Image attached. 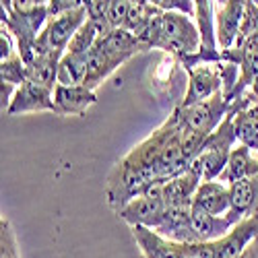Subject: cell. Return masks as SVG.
I'll return each mask as SVG.
<instances>
[{"instance_id":"obj_29","label":"cell","mask_w":258,"mask_h":258,"mask_svg":"<svg viewBox=\"0 0 258 258\" xmlns=\"http://www.w3.org/2000/svg\"><path fill=\"white\" fill-rule=\"evenodd\" d=\"M159 11H178L188 17H195V0H149Z\"/></svg>"},{"instance_id":"obj_21","label":"cell","mask_w":258,"mask_h":258,"mask_svg":"<svg viewBox=\"0 0 258 258\" xmlns=\"http://www.w3.org/2000/svg\"><path fill=\"white\" fill-rule=\"evenodd\" d=\"M229 197H231V209L240 213L242 217L258 215V176L229 184Z\"/></svg>"},{"instance_id":"obj_25","label":"cell","mask_w":258,"mask_h":258,"mask_svg":"<svg viewBox=\"0 0 258 258\" xmlns=\"http://www.w3.org/2000/svg\"><path fill=\"white\" fill-rule=\"evenodd\" d=\"M99 44H103L105 48H110L114 52H120V54H126V56H137L141 52H149L147 46L143 44V39L133 33L131 29H124V27H114L110 29L105 37H101Z\"/></svg>"},{"instance_id":"obj_32","label":"cell","mask_w":258,"mask_h":258,"mask_svg":"<svg viewBox=\"0 0 258 258\" xmlns=\"http://www.w3.org/2000/svg\"><path fill=\"white\" fill-rule=\"evenodd\" d=\"M11 5L15 11H31V9H37V7H44L48 5L46 0H11Z\"/></svg>"},{"instance_id":"obj_10","label":"cell","mask_w":258,"mask_h":258,"mask_svg":"<svg viewBox=\"0 0 258 258\" xmlns=\"http://www.w3.org/2000/svg\"><path fill=\"white\" fill-rule=\"evenodd\" d=\"M97 93L87 85H62L54 87V114L58 116H85L95 105Z\"/></svg>"},{"instance_id":"obj_17","label":"cell","mask_w":258,"mask_h":258,"mask_svg":"<svg viewBox=\"0 0 258 258\" xmlns=\"http://www.w3.org/2000/svg\"><path fill=\"white\" fill-rule=\"evenodd\" d=\"M192 207L203 209L211 215H225L231 211V197L229 186L221 180H205L199 184L195 197H192Z\"/></svg>"},{"instance_id":"obj_30","label":"cell","mask_w":258,"mask_h":258,"mask_svg":"<svg viewBox=\"0 0 258 258\" xmlns=\"http://www.w3.org/2000/svg\"><path fill=\"white\" fill-rule=\"evenodd\" d=\"M91 0H48V11L50 17H56L60 13H69L75 9H87Z\"/></svg>"},{"instance_id":"obj_33","label":"cell","mask_w":258,"mask_h":258,"mask_svg":"<svg viewBox=\"0 0 258 258\" xmlns=\"http://www.w3.org/2000/svg\"><path fill=\"white\" fill-rule=\"evenodd\" d=\"M242 258H258V240L248 248V252H246Z\"/></svg>"},{"instance_id":"obj_24","label":"cell","mask_w":258,"mask_h":258,"mask_svg":"<svg viewBox=\"0 0 258 258\" xmlns=\"http://www.w3.org/2000/svg\"><path fill=\"white\" fill-rule=\"evenodd\" d=\"M233 128L238 143L250 147L254 153H258V103L240 110L233 116Z\"/></svg>"},{"instance_id":"obj_34","label":"cell","mask_w":258,"mask_h":258,"mask_svg":"<svg viewBox=\"0 0 258 258\" xmlns=\"http://www.w3.org/2000/svg\"><path fill=\"white\" fill-rule=\"evenodd\" d=\"M131 3H133V5H151L149 0H131Z\"/></svg>"},{"instance_id":"obj_35","label":"cell","mask_w":258,"mask_h":258,"mask_svg":"<svg viewBox=\"0 0 258 258\" xmlns=\"http://www.w3.org/2000/svg\"><path fill=\"white\" fill-rule=\"evenodd\" d=\"M246 3H252V5H256V7H258V0H246Z\"/></svg>"},{"instance_id":"obj_13","label":"cell","mask_w":258,"mask_h":258,"mask_svg":"<svg viewBox=\"0 0 258 258\" xmlns=\"http://www.w3.org/2000/svg\"><path fill=\"white\" fill-rule=\"evenodd\" d=\"M244 217L233 209L225 215H211L203 209L192 207V231L197 242H217Z\"/></svg>"},{"instance_id":"obj_3","label":"cell","mask_w":258,"mask_h":258,"mask_svg":"<svg viewBox=\"0 0 258 258\" xmlns=\"http://www.w3.org/2000/svg\"><path fill=\"white\" fill-rule=\"evenodd\" d=\"M50 19L48 5L37 7L31 11H15V9H3V27H7L15 41L17 50L25 64H29L35 58V44L41 29L46 27Z\"/></svg>"},{"instance_id":"obj_22","label":"cell","mask_w":258,"mask_h":258,"mask_svg":"<svg viewBox=\"0 0 258 258\" xmlns=\"http://www.w3.org/2000/svg\"><path fill=\"white\" fill-rule=\"evenodd\" d=\"M89 71V52H64L58 64V83L85 85Z\"/></svg>"},{"instance_id":"obj_20","label":"cell","mask_w":258,"mask_h":258,"mask_svg":"<svg viewBox=\"0 0 258 258\" xmlns=\"http://www.w3.org/2000/svg\"><path fill=\"white\" fill-rule=\"evenodd\" d=\"M195 21L201 33V50L221 52L217 44V13L213 0H195Z\"/></svg>"},{"instance_id":"obj_11","label":"cell","mask_w":258,"mask_h":258,"mask_svg":"<svg viewBox=\"0 0 258 258\" xmlns=\"http://www.w3.org/2000/svg\"><path fill=\"white\" fill-rule=\"evenodd\" d=\"M258 240V215L244 217L221 240H217V258H242Z\"/></svg>"},{"instance_id":"obj_31","label":"cell","mask_w":258,"mask_h":258,"mask_svg":"<svg viewBox=\"0 0 258 258\" xmlns=\"http://www.w3.org/2000/svg\"><path fill=\"white\" fill-rule=\"evenodd\" d=\"M112 0H91L87 5V17L89 19H105L107 21V13H110Z\"/></svg>"},{"instance_id":"obj_2","label":"cell","mask_w":258,"mask_h":258,"mask_svg":"<svg viewBox=\"0 0 258 258\" xmlns=\"http://www.w3.org/2000/svg\"><path fill=\"white\" fill-rule=\"evenodd\" d=\"M233 116H235L233 112H227L225 120L205 139L199 155L190 163V169L197 171L203 182L219 180L221 171L225 169V163L229 159V153L238 145V137H235V128H233Z\"/></svg>"},{"instance_id":"obj_1","label":"cell","mask_w":258,"mask_h":258,"mask_svg":"<svg viewBox=\"0 0 258 258\" xmlns=\"http://www.w3.org/2000/svg\"><path fill=\"white\" fill-rule=\"evenodd\" d=\"M139 37L143 39L147 50H163L176 60L201 50V33L197 21L178 11H161Z\"/></svg>"},{"instance_id":"obj_23","label":"cell","mask_w":258,"mask_h":258,"mask_svg":"<svg viewBox=\"0 0 258 258\" xmlns=\"http://www.w3.org/2000/svg\"><path fill=\"white\" fill-rule=\"evenodd\" d=\"M60 58H62L60 54H35V58L27 64V81L54 89L58 85Z\"/></svg>"},{"instance_id":"obj_15","label":"cell","mask_w":258,"mask_h":258,"mask_svg":"<svg viewBox=\"0 0 258 258\" xmlns=\"http://www.w3.org/2000/svg\"><path fill=\"white\" fill-rule=\"evenodd\" d=\"M131 60V56L114 52L110 48H105L103 44H97L91 52H89V71H87V79H85V85L89 89H95L99 85L110 77L114 71H118L124 62Z\"/></svg>"},{"instance_id":"obj_26","label":"cell","mask_w":258,"mask_h":258,"mask_svg":"<svg viewBox=\"0 0 258 258\" xmlns=\"http://www.w3.org/2000/svg\"><path fill=\"white\" fill-rule=\"evenodd\" d=\"M0 79L5 85H13V87H19L21 83L27 81V64L19 52L7 60H0Z\"/></svg>"},{"instance_id":"obj_12","label":"cell","mask_w":258,"mask_h":258,"mask_svg":"<svg viewBox=\"0 0 258 258\" xmlns=\"http://www.w3.org/2000/svg\"><path fill=\"white\" fill-rule=\"evenodd\" d=\"M131 229L143 258H188L184 244L165 238V235L157 233L153 227L135 225Z\"/></svg>"},{"instance_id":"obj_6","label":"cell","mask_w":258,"mask_h":258,"mask_svg":"<svg viewBox=\"0 0 258 258\" xmlns=\"http://www.w3.org/2000/svg\"><path fill=\"white\" fill-rule=\"evenodd\" d=\"M87 21V9H75L69 13H60L56 17H50L46 27L41 29L37 44H35V54H60L69 50L71 39L79 31V27Z\"/></svg>"},{"instance_id":"obj_36","label":"cell","mask_w":258,"mask_h":258,"mask_svg":"<svg viewBox=\"0 0 258 258\" xmlns=\"http://www.w3.org/2000/svg\"><path fill=\"white\" fill-rule=\"evenodd\" d=\"M46 3H48V0H46Z\"/></svg>"},{"instance_id":"obj_4","label":"cell","mask_w":258,"mask_h":258,"mask_svg":"<svg viewBox=\"0 0 258 258\" xmlns=\"http://www.w3.org/2000/svg\"><path fill=\"white\" fill-rule=\"evenodd\" d=\"M231 107V99L225 97V93H217L205 101H199V103H192V105H176V112L180 116V122L182 126L186 128L188 133L192 135H199V137H209L215 128H217L227 112Z\"/></svg>"},{"instance_id":"obj_28","label":"cell","mask_w":258,"mask_h":258,"mask_svg":"<svg viewBox=\"0 0 258 258\" xmlns=\"http://www.w3.org/2000/svg\"><path fill=\"white\" fill-rule=\"evenodd\" d=\"M131 7H133L131 0H112L110 13H107V23L112 25V29L126 25V19H128V13H131Z\"/></svg>"},{"instance_id":"obj_7","label":"cell","mask_w":258,"mask_h":258,"mask_svg":"<svg viewBox=\"0 0 258 258\" xmlns=\"http://www.w3.org/2000/svg\"><path fill=\"white\" fill-rule=\"evenodd\" d=\"M165 209H167V205L163 199V182H155L149 186L141 197L126 203L116 215L131 227L145 225V227L155 229L163 219Z\"/></svg>"},{"instance_id":"obj_37","label":"cell","mask_w":258,"mask_h":258,"mask_svg":"<svg viewBox=\"0 0 258 258\" xmlns=\"http://www.w3.org/2000/svg\"><path fill=\"white\" fill-rule=\"evenodd\" d=\"M256 176H258V174H256Z\"/></svg>"},{"instance_id":"obj_27","label":"cell","mask_w":258,"mask_h":258,"mask_svg":"<svg viewBox=\"0 0 258 258\" xmlns=\"http://www.w3.org/2000/svg\"><path fill=\"white\" fill-rule=\"evenodd\" d=\"M0 258H21L15 229L7 217L0 219Z\"/></svg>"},{"instance_id":"obj_16","label":"cell","mask_w":258,"mask_h":258,"mask_svg":"<svg viewBox=\"0 0 258 258\" xmlns=\"http://www.w3.org/2000/svg\"><path fill=\"white\" fill-rule=\"evenodd\" d=\"M246 9V0H227L225 5L217 7V44L219 50H229L235 46V39L240 33L242 17Z\"/></svg>"},{"instance_id":"obj_9","label":"cell","mask_w":258,"mask_h":258,"mask_svg":"<svg viewBox=\"0 0 258 258\" xmlns=\"http://www.w3.org/2000/svg\"><path fill=\"white\" fill-rule=\"evenodd\" d=\"M33 112H54V89L44 87L39 83L25 81L11 95L7 116H21Z\"/></svg>"},{"instance_id":"obj_5","label":"cell","mask_w":258,"mask_h":258,"mask_svg":"<svg viewBox=\"0 0 258 258\" xmlns=\"http://www.w3.org/2000/svg\"><path fill=\"white\" fill-rule=\"evenodd\" d=\"M151 184H155V182H149L139 167H135L133 163H128L122 157L112 167L110 174H107L105 201H107V205H110V209L114 213H118L126 203H131L133 199L141 197Z\"/></svg>"},{"instance_id":"obj_8","label":"cell","mask_w":258,"mask_h":258,"mask_svg":"<svg viewBox=\"0 0 258 258\" xmlns=\"http://www.w3.org/2000/svg\"><path fill=\"white\" fill-rule=\"evenodd\" d=\"M188 73V89L180 105H192L205 101L223 91V75L221 60L219 62H203L186 71Z\"/></svg>"},{"instance_id":"obj_18","label":"cell","mask_w":258,"mask_h":258,"mask_svg":"<svg viewBox=\"0 0 258 258\" xmlns=\"http://www.w3.org/2000/svg\"><path fill=\"white\" fill-rule=\"evenodd\" d=\"M254 151L250 147L238 143L233 147V151L229 153V159L225 163V169L221 171L219 180L223 184H233L238 180H244V178H252L258 174V157L252 155Z\"/></svg>"},{"instance_id":"obj_19","label":"cell","mask_w":258,"mask_h":258,"mask_svg":"<svg viewBox=\"0 0 258 258\" xmlns=\"http://www.w3.org/2000/svg\"><path fill=\"white\" fill-rule=\"evenodd\" d=\"M201 176L197 171H192L190 167L182 174L174 176L163 182V199H165V205L171 207V205H188L192 203V197L201 184Z\"/></svg>"},{"instance_id":"obj_14","label":"cell","mask_w":258,"mask_h":258,"mask_svg":"<svg viewBox=\"0 0 258 258\" xmlns=\"http://www.w3.org/2000/svg\"><path fill=\"white\" fill-rule=\"evenodd\" d=\"M155 231L180 244L197 242L195 231H192V203L167 207L163 213V219L155 227Z\"/></svg>"}]
</instances>
